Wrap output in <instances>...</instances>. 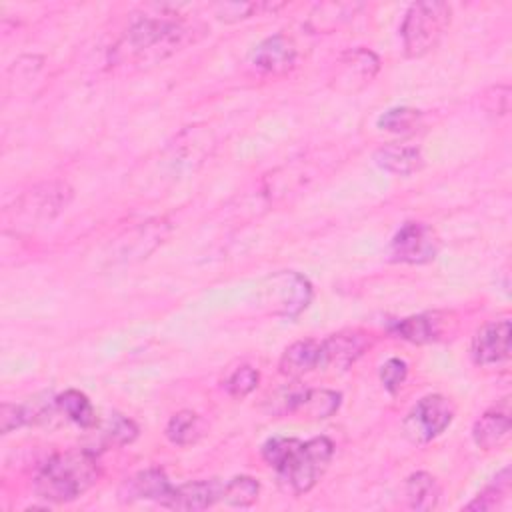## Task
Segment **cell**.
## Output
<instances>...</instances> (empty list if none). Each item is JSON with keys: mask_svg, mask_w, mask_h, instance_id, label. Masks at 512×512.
I'll return each mask as SVG.
<instances>
[{"mask_svg": "<svg viewBox=\"0 0 512 512\" xmlns=\"http://www.w3.org/2000/svg\"><path fill=\"white\" fill-rule=\"evenodd\" d=\"M322 366V350L318 340H298L290 344L280 358V374L288 378H298Z\"/></svg>", "mask_w": 512, "mask_h": 512, "instance_id": "cell-17", "label": "cell"}, {"mask_svg": "<svg viewBox=\"0 0 512 512\" xmlns=\"http://www.w3.org/2000/svg\"><path fill=\"white\" fill-rule=\"evenodd\" d=\"M222 486L224 484L218 480L186 482L182 486H174L162 506L170 510H184V512L206 510L214 506L218 500H222Z\"/></svg>", "mask_w": 512, "mask_h": 512, "instance_id": "cell-12", "label": "cell"}, {"mask_svg": "<svg viewBox=\"0 0 512 512\" xmlns=\"http://www.w3.org/2000/svg\"><path fill=\"white\" fill-rule=\"evenodd\" d=\"M258 304L274 316L296 318L312 300L310 280L294 270H280L270 274L256 292Z\"/></svg>", "mask_w": 512, "mask_h": 512, "instance_id": "cell-5", "label": "cell"}, {"mask_svg": "<svg viewBox=\"0 0 512 512\" xmlns=\"http://www.w3.org/2000/svg\"><path fill=\"white\" fill-rule=\"evenodd\" d=\"M454 404L440 394L420 398L402 420L404 436L414 444H426L440 436L454 418Z\"/></svg>", "mask_w": 512, "mask_h": 512, "instance_id": "cell-6", "label": "cell"}, {"mask_svg": "<svg viewBox=\"0 0 512 512\" xmlns=\"http://www.w3.org/2000/svg\"><path fill=\"white\" fill-rule=\"evenodd\" d=\"M422 112L416 108L400 106V108H390L378 118V128L394 134H408L414 132L420 126Z\"/></svg>", "mask_w": 512, "mask_h": 512, "instance_id": "cell-24", "label": "cell"}, {"mask_svg": "<svg viewBox=\"0 0 512 512\" xmlns=\"http://www.w3.org/2000/svg\"><path fill=\"white\" fill-rule=\"evenodd\" d=\"M406 374H408V364L400 358H390L380 368V380H382L384 388L392 394L404 384Z\"/></svg>", "mask_w": 512, "mask_h": 512, "instance_id": "cell-28", "label": "cell"}, {"mask_svg": "<svg viewBox=\"0 0 512 512\" xmlns=\"http://www.w3.org/2000/svg\"><path fill=\"white\" fill-rule=\"evenodd\" d=\"M172 488L174 486L160 468H148L128 478L120 490V496L122 500H156L164 504Z\"/></svg>", "mask_w": 512, "mask_h": 512, "instance_id": "cell-15", "label": "cell"}, {"mask_svg": "<svg viewBox=\"0 0 512 512\" xmlns=\"http://www.w3.org/2000/svg\"><path fill=\"white\" fill-rule=\"evenodd\" d=\"M510 490V468H502V472L470 502L466 510H494Z\"/></svg>", "mask_w": 512, "mask_h": 512, "instance_id": "cell-25", "label": "cell"}, {"mask_svg": "<svg viewBox=\"0 0 512 512\" xmlns=\"http://www.w3.org/2000/svg\"><path fill=\"white\" fill-rule=\"evenodd\" d=\"M178 12H170L166 6H160L158 12H144L142 18L134 20L132 26L126 30V36L122 44L118 46V52L124 58L132 60H162L176 52L188 36L186 26L172 18Z\"/></svg>", "mask_w": 512, "mask_h": 512, "instance_id": "cell-3", "label": "cell"}, {"mask_svg": "<svg viewBox=\"0 0 512 512\" xmlns=\"http://www.w3.org/2000/svg\"><path fill=\"white\" fill-rule=\"evenodd\" d=\"M472 358L478 366H496L510 358V320L484 324L472 340Z\"/></svg>", "mask_w": 512, "mask_h": 512, "instance_id": "cell-8", "label": "cell"}, {"mask_svg": "<svg viewBox=\"0 0 512 512\" xmlns=\"http://www.w3.org/2000/svg\"><path fill=\"white\" fill-rule=\"evenodd\" d=\"M102 432H104V438L112 444H128L136 438L138 428L132 420L124 418L122 414H110Z\"/></svg>", "mask_w": 512, "mask_h": 512, "instance_id": "cell-27", "label": "cell"}, {"mask_svg": "<svg viewBox=\"0 0 512 512\" xmlns=\"http://www.w3.org/2000/svg\"><path fill=\"white\" fill-rule=\"evenodd\" d=\"M374 162L390 172V174H398V176H410L418 170H422L424 166V156L420 152L418 146H410V144H386L382 148H378L374 152Z\"/></svg>", "mask_w": 512, "mask_h": 512, "instance_id": "cell-16", "label": "cell"}, {"mask_svg": "<svg viewBox=\"0 0 512 512\" xmlns=\"http://www.w3.org/2000/svg\"><path fill=\"white\" fill-rule=\"evenodd\" d=\"M56 402H58V410L80 428H94L98 424V418L90 400L80 390H66L64 394L56 396Z\"/></svg>", "mask_w": 512, "mask_h": 512, "instance_id": "cell-21", "label": "cell"}, {"mask_svg": "<svg viewBox=\"0 0 512 512\" xmlns=\"http://www.w3.org/2000/svg\"><path fill=\"white\" fill-rule=\"evenodd\" d=\"M406 498L414 510H432L440 500V486L428 472H416L406 480Z\"/></svg>", "mask_w": 512, "mask_h": 512, "instance_id": "cell-20", "label": "cell"}, {"mask_svg": "<svg viewBox=\"0 0 512 512\" xmlns=\"http://www.w3.org/2000/svg\"><path fill=\"white\" fill-rule=\"evenodd\" d=\"M510 428H512L510 406H508V398H504L500 404L486 410L474 422L472 438L476 446H480L482 450H492L506 442V438L510 436Z\"/></svg>", "mask_w": 512, "mask_h": 512, "instance_id": "cell-14", "label": "cell"}, {"mask_svg": "<svg viewBox=\"0 0 512 512\" xmlns=\"http://www.w3.org/2000/svg\"><path fill=\"white\" fill-rule=\"evenodd\" d=\"M72 198V188L64 182H48L20 198V216L32 220H52L58 212H62Z\"/></svg>", "mask_w": 512, "mask_h": 512, "instance_id": "cell-9", "label": "cell"}, {"mask_svg": "<svg viewBox=\"0 0 512 512\" xmlns=\"http://www.w3.org/2000/svg\"><path fill=\"white\" fill-rule=\"evenodd\" d=\"M100 476L94 452L76 448L48 458L34 478V492L48 502H70L88 492Z\"/></svg>", "mask_w": 512, "mask_h": 512, "instance_id": "cell-2", "label": "cell"}, {"mask_svg": "<svg viewBox=\"0 0 512 512\" xmlns=\"http://www.w3.org/2000/svg\"><path fill=\"white\" fill-rule=\"evenodd\" d=\"M258 378H260L258 370L244 364V366L236 368V370L230 374V378L224 382V386H226V392H228L230 396H234V398H244L246 394H250V392L256 388Z\"/></svg>", "mask_w": 512, "mask_h": 512, "instance_id": "cell-26", "label": "cell"}, {"mask_svg": "<svg viewBox=\"0 0 512 512\" xmlns=\"http://www.w3.org/2000/svg\"><path fill=\"white\" fill-rule=\"evenodd\" d=\"M380 68V60L374 52L366 48H356L340 60V66L336 70L334 88L340 92H356L364 88L372 78L376 76Z\"/></svg>", "mask_w": 512, "mask_h": 512, "instance_id": "cell-10", "label": "cell"}, {"mask_svg": "<svg viewBox=\"0 0 512 512\" xmlns=\"http://www.w3.org/2000/svg\"><path fill=\"white\" fill-rule=\"evenodd\" d=\"M340 392L334 390H312V388H302L294 414H304L314 420H322L332 416L340 408Z\"/></svg>", "mask_w": 512, "mask_h": 512, "instance_id": "cell-19", "label": "cell"}, {"mask_svg": "<svg viewBox=\"0 0 512 512\" xmlns=\"http://www.w3.org/2000/svg\"><path fill=\"white\" fill-rule=\"evenodd\" d=\"M28 424V416H26V408L24 404H10L4 402L0 408V428L4 434L20 428Z\"/></svg>", "mask_w": 512, "mask_h": 512, "instance_id": "cell-29", "label": "cell"}, {"mask_svg": "<svg viewBox=\"0 0 512 512\" xmlns=\"http://www.w3.org/2000/svg\"><path fill=\"white\" fill-rule=\"evenodd\" d=\"M218 18L224 22H236L242 18L252 16V12H258L256 4H240V2H228V4H218Z\"/></svg>", "mask_w": 512, "mask_h": 512, "instance_id": "cell-30", "label": "cell"}, {"mask_svg": "<svg viewBox=\"0 0 512 512\" xmlns=\"http://www.w3.org/2000/svg\"><path fill=\"white\" fill-rule=\"evenodd\" d=\"M368 338L358 330L338 332L320 342L322 366H336L338 370L354 364L366 350Z\"/></svg>", "mask_w": 512, "mask_h": 512, "instance_id": "cell-13", "label": "cell"}, {"mask_svg": "<svg viewBox=\"0 0 512 512\" xmlns=\"http://www.w3.org/2000/svg\"><path fill=\"white\" fill-rule=\"evenodd\" d=\"M394 334L414 344L434 342L442 334V320L438 318V314H418L402 318L394 324Z\"/></svg>", "mask_w": 512, "mask_h": 512, "instance_id": "cell-18", "label": "cell"}, {"mask_svg": "<svg viewBox=\"0 0 512 512\" xmlns=\"http://www.w3.org/2000/svg\"><path fill=\"white\" fill-rule=\"evenodd\" d=\"M334 444L326 436L312 440L274 436L264 442L262 458L276 472L280 484L292 494L308 492L328 468Z\"/></svg>", "mask_w": 512, "mask_h": 512, "instance_id": "cell-1", "label": "cell"}, {"mask_svg": "<svg viewBox=\"0 0 512 512\" xmlns=\"http://www.w3.org/2000/svg\"><path fill=\"white\" fill-rule=\"evenodd\" d=\"M440 250L438 234L424 222H406L390 242V256L396 262L424 264Z\"/></svg>", "mask_w": 512, "mask_h": 512, "instance_id": "cell-7", "label": "cell"}, {"mask_svg": "<svg viewBox=\"0 0 512 512\" xmlns=\"http://www.w3.org/2000/svg\"><path fill=\"white\" fill-rule=\"evenodd\" d=\"M452 10L446 2L428 0L412 4L400 24V38L408 58H420L434 50L450 26Z\"/></svg>", "mask_w": 512, "mask_h": 512, "instance_id": "cell-4", "label": "cell"}, {"mask_svg": "<svg viewBox=\"0 0 512 512\" xmlns=\"http://www.w3.org/2000/svg\"><path fill=\"white\" fill-rule=\"evenodd\" d=\"M260 484L252 476H234L222 486V500L236 508H248L258 500Z\"/></svg>", "mask_w": 512, "mask_h": 512, "instance_id": "cell-23", "label": "cell"}, {"mask_svg": "<svg viewBox=\"0 0 512 512\" xmlns=\"http://www.w3.org/2000/svg\"><path fill=\"white\" fill-rule=\"evenodd\" d=\"M250 62L266 74H284L296 62V44L286 34H274L252 50Z\"/></svg>", "mask_w": 512, "mask_h": 512, "instance_id": "cell-11", "label": "cell"}, {"mask_svg": "<svg viewBox=\"0 0 512 512\" xmlns=\"http://www.w3.org/2000/svg\"><path fill=\"white\" fill-rule=\"evenodd\" d=\"M204 434L202 418L192 410L174 414L166 424V438L176 446H190Z\"/></svg>", "mask_w": 512, "mask_h": 512, "instance_id": "cell-22", "label": "cell"}]
</instances>
